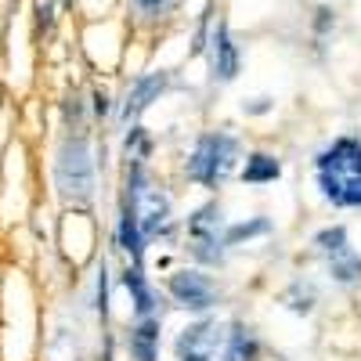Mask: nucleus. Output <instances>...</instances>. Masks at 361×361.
Here are the masks:
<instances>
[{"mask_svg": "<svg viewBox=\"0 0 361 361\" xmlns=\"http://www.w3.org/2000/svg\"><path fill=\"white\" fill-rule=\"evenodd\" d=\"M156 343H159V322L145 318L130 336V350H134L137 361H156Z\"/></svg>", "mask_w": 361, "mask_h": 361, "instance_id": "obj_11", "label": "nucleus"}, {"mask_svg": "<svg viewBox=\"0 0 361 361\" xmlns=\"http://www.w3.org/2000/svg\"><path fill=\"white\" fill-rule=\"evenodd\" d=\"M235 159H238V141L231 134H202L192 148V156H188V177L195 180V185L202 188H217L221 180L235 170Z\"/></svg>", "mask_w": 361, "mask_h": 361, "instance_id": "obj_2", "label": "nucleus"}, {"mask_svg": "<svg viewBox=\"0 0 361 361\" xmlns=\"http://www.w3.org/2000/svg\"><path fill=\"white\" fill-rule=\"evenodd\" d=\"M318 188L322 195L343 206V209H361V141L357 137H336L329 148H322L314 159Z\"/></svg>", "mask_w": 361, "mask_h": 361, "instance_id": "obj_1", "label": "nucleus"}, {"mask_svg": "<svg viewBox=\"0 0 361 361\" xmlns=\"http://www.w3.org/2000/svg\"><path fill=\"white\" fill-rule=\"evenodd\" d=\"M123 286H127V289H130V296H134L137 314H141V318H148V311L156 307V300H152V289H148V282H145V275H141V267H127Z\"/></svg>", "mask_w": 361, "mask_h": 361, "instance_id": "obj_13", "label": "nucleus"}, {"mask_svg": "<svg viewBox=\"0 0 361 361\" xmlns=\"http://www.w3.org/2000/svg\"><path fill=\"white\" fill-rule=\"evenodd\" d=\"M134 4H137L145 15H156V11H163V8L170 4V0H134Z\"/></svg>", "mask_w": 361, "mask_h": 361, "instance_id": "obj_16", "label": "nucleus"}, {"mask_svg": "<svg viewBox=\"0 0 361 361\" xmlns=\"http://www.w3.org/2000/svg\"><path fill=\"white\" fill-rule=\"evenodd\" d=\"M188 231H192V253L206 264H221L224 257V235H221V209L217 206H206L188 221Z\"/></svg>", "mask_w": 361, "mask_h": 361, "instance_id": "obj_6", "label": "nucleus"}, {"mask_svg": "<svg viewBox=\"0 0 361 361\" xmlns=\"http://www.w3.org/2000/svg\"><path fill=\"white\" fill-rule=\"evenodd\" d=\"M170 296H173V304L188 307V311H206L217 300L214 282L199 275V271H177V275H170Z\"/></svg>", "mask_w": 361, "mask_h": 361, "instance_id": "obj_7", "label": "nucleus"}, {"mask_svg": "<svg viewBox=\"0 0 361 361\" xmlns=\"http://www.w3.org/2000/svg\"><path fill=\"white\" fill-rule=\"evenodd\" d=\"M224 329L217 322H199L188 325L177 340V357L180 361H221L224 354Z\"/></svg>", "mask_w": 361, "mask_h": 361, "instance_id": "obj_5", "label": "nucleus"}, {"mask_svg": "<svg viewBox=\"0 0 361 361\" xmlns=\"http://www.w3.org/2000/svg\"><path fill=\"white\" fill-rule=\"evenodd\" d=\"M318 253L329 260V271H333V279L343 282V286H354L361 282V257L347 246V231L343 228H325L318 238H314Z\"/></svg>", "mask_w": 361, "mask_h": 361, "instance_id": "obj_4", "label": "nucleus"}, {"mask_svg": "<svg viewBox=\"0 0 361 361\" xmlns=\"http://www.w3.org/2000/svg\"><path fill=\"white\" fill-rule=\"evenodd\" d=\"M271 231V224L260 217V221H250V224H235V228H228L224 231V246H238L243 238H253V235H267Z\"/></svg>", "mask_w": 361, "mask_h": 361, "instance_id": "obj_15", "label": "nucleus"}, {"mask_svg": "<svg viewBox=\"0 0 361 361\" xmlns=\"http://www.w3.org/2000/svg\"><path fill=\"white\" fill-rule=\"evenodd\" d=\"M119 246H123L134 260H141V253H145V235H141L137 214L130 206H123V217H119Z\"/></svg>", "mask_w": 361, "mask_h": 361, "instance_id": "obj_12", "label": "nucleus"}, {"mask_svg": "<svg viewBox=\"0 0 361 361\" xmlns=\"http://www.w3.org/2000/svg\"><path fill=\"white\" fill-rule=\"evenodd\" d=\"M279 173H282L279 159H275V156H264V152L250 156V159H246V170H243V177L250 180V185H267V180H275Z\"/></svg>", "mask_w": 361, "mask_h": 361, "instance_id": "obj_14", "label": "nucleus"}, {"mask_svg": "<svg viewBox=\"0 0 361 361\" xmlns=\"http://www.w3.org/2000/svg\"><path fill=\"white\" fill-rule=\"evenodd\" d=\"M257 357V340L250 336V329L231 325V333L224 336V354L221 361H253Z\"/></svg>", "mask_w": 361, "mask_h": 361, "instance_id": "obj_10", "label": "nucleus"}, {"mask_svg": "<svg viewBox=\"0 0 361 361\" xmlns=\"http://www.w3.org/2000/svg\"><path fill=\"white\" fill-rule=\"evenodd\" d=\"M209 76L221 83L238 76V47H235L224 22H217L214 33H209Z\"/></svg>", "mask_w": 361, "mask_h": 361, "instance_id": "obj_8", "label": "nucleus"}, {"mask_svg": "<svg viewBox=\"0 0 361 361\" xmlns=\"http://www.w3.org/2000/svg\"><path fill=\"white\" fill-rule=\"evenodd\" d=\"M54 177L66 199L87 202L94 195V159H90V145L83 137H69L62 145L58 163H54Z\"/></svg>", "mask_w": 361, "mask_h": 361, "instance_id": "obj_3", "label": "nucleus"}, {"mask_svg": "<svg viewBox=\"0 0 361 361\" xmlns=\"http://www.w3.org/2000/svg\"><path fill=\"white\" fill-rule=\"evenodd\" d=\"M166 90V73L159 69V73H148V76H141V80H134V87H130V94H127V109H123V116L130 119V116H141L148 105H152L159 94Z\"/></svg>", "mask_w": 361, "mask_h": 361, "instance_id": "obj_9", "label": "nucleus"}]
</instances>
